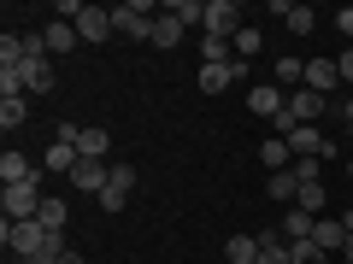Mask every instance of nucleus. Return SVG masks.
Listing matches in <instances>:
<instances>
[{"mask_svg": "<svg viewBox=\"0 0 353 264\" xmlns=\"http://www.w3.org/2000/svg\"><path fill=\"white\" fill-rule=\"evenodd\" d=\"M153 18H159V12H148L141 0H130V6H112L118 36H130V41H153Z\"/></svg>", "mask_w": 353, "mask_h": 264, "instance_id": "nucleus-4", "label": "nucleus"}, {"mask_svg": "<svg viewBox=\"0 0 353 264\" xmlns=\"http://www.w3.org/2000/svg\"><path fill=\"white\" fill-rule=\"evenodd\" d=\"M336 30H341V36H353V6H341V12H336Z\"/></svg>", "mask_w": 353, "mask_h": 264, "instance_id": "nucleus-32", "label": "nucleus"}, {"mask_svg": "<svg viewBox=\"0 0 353 264\" xmlns=\"http://www.w3.org/2000/svg\"><path fill=\"white\" fill-rule=\"evenodd\" d=\"M106 176H112V164H106V159H77L71 188H77V194H101V188H106Z\"/></svg>", "mask_w": 353, "mask_h": 264, "instance_id": "nucleus-6", "label": "nucleus"}, {"mask_svg": "<svg viewBox=\"0 0 353 264\" xmlns=\"http://www.w3.org/2000/svg\"><path fill=\"white\" fill-rule=\"evenodd\" d=\"M277 18L294 30V36H306V30L318 24V12H312V6H283V0H277Z\"/></svg>", "mask_w": 353, "mask_h": 264, "instance_id": "nucleus-21", "label": "nucleus"}, {"mask_svg": "<svg viewBox=\"0 0 353 264\" xmlns=\"http://www.w3.org/2000/svg\"><path fill=\"white\" fill-rule=\"evenodd\" d=\"M230 82H236V59L230 65H201V94H224Z\"/></svg>", "mask_w": 353, "mask_h": 264, "instance_id": "nucleus-14", "label": "nucleus"}, {"mask_svg": "<svg viewBox=\"0 0 353 264\" xmlns=\"http://www.w3.org/2000/svg\"><path fill=\"white\" fill-rule=\"evenodd\" d=\"M341 258H353V235H347V247H341Z\"/></svg>", "mask_w": 353, "mask_h": 264, "instance_id": "nucleus-35", "label": "nucleus"}, {"mask_svg": "<svg viewBox=\"0 0 353 264\" xmlns=\"http://www.w3.org/2000/svg\"><path fill=\"white\" fill-rule=\"evenodd\" d=\"M201 59L206 65H230V59H236V47H230L224 36H201Z\"/></svg>", "mask_w": 353, "mask_h": 264, "instance_id": "nucleus-22", "label": "nucleus"}, {"mask_svg": "<svg viewBox=\"0 0 353 264\" xmlns=\"http://www.w3.org/2000/svg\"><path fill=\"white\" fill-rule=\"evenodd\" d=\"M336 71H341V82H353V47H341V59H336Z\"/></svg>", "mask_w": 353, "mask_h": 264, "instance_id": "nucleus-31", "label": "nucleus"}, {"mask_svg": "<svg viewBox=\"0 0 353 264\" xmlns=\"http://www.w3.org/2000/svg\"><path fill=\"white\" fill-rule=\"evenodd\" d=\"M283 100H289V94H283L277 82H259V88H248V112H253V118H265V124H277Z\"/></svg>", "mask_w": 353, "mask_h": 264, "instance_id": "nucleus-5", "label": "nucleus"}, {"mask_svg": "<svg viewBox=\"0 0 353 264\" xmlns=\"http://www.w3.org/2000/svg\"><path fill=\"white\" fill-rule=\"evenodd\" d=\"M24 124H30V100H24V94L0 100V129H6V135H12V129H24Z\"/></svg>", "mask_w": 353, "mask_h": 264, "instance_id": "nucleus-19", "label": "nucleus"}, {"mask_svg": "<svg viewBox=\"0 0 353 264\" xmlns=\"http://www.w3.org/2000/svg\"><path fill=\"white\" fill-rule=\"evenodd\" d=\"M230 47H236V59H259V47H265V36H259V30H241V36H230Z\"/></svg>", "mask_w": 353, "mask_h": 264, "instance_id": "nucleus-24", "label": "nucleus"}, {"mask_svg": "<svg viewBox=\"0 0 353 264\" xmlns=\"http://www.w3.org/2000/svg\"><path fill=\"white\" fill-rule=\"evenodd\" d=\"M0 65H24V41H18V36L0 41Z\"/></svg>", "mask_w": 353, "mask_h": 264, "instance_id": "nucleus-29", "label": "nucleus"}, {"mask_svg": "<svg viewBox=\"0 0 353 264\" xmlns=\"http://www.w3.org/2000/svg\"><path fill=\"white\" fill-rule=\"evenodd\" d=\"M176 41H183V24H176V18L159 6V18H153V47L165 53V47H176Z\"/></svg>", "mask_w": 353, "mask_h": 264, "instance_id": "nucleus-20", "label": "nucleus"}, {"mask_svg": "<svg viewBox=\"0 0 353 264\" xmlns=\"http://www.w3.org/2000/svg\"><path fill=\"white\" fill-rule=\"evenodd\" d=\"M165 12H171L183 30H201V24H206V0H171Z\"/></svg>", "mask_w": 353, "mask_h": 264, "instance_id": "nucleus-17", "label": "nucleus"}, {"mask_svg": "<svg viewBox=\"0 0 353 264\" xmlns=\"http://www.w3.org/2000/svg\"><path fill=\"white\" fill-rule=\"evenodd\" d=\"M289 159H294V153H289V141H283V135H271V141L259 147V164H265L271 176H277V170H289Z\"/></svg>", "mask_w": 353, "mask_h": 264, "instance_id": "nucleus-18", "label": "nucleus"}, {"mask_svg": "<svg viewBox=\"0 0 353 264\" xmlns=\"http://www.w3.org/2000/svg\"><path fill=\"white\" fill-rule=\"evenodd\" d=\"M341 264H353V258H341Z\"/></svg>", "mask_w": 353, "mask_h": 264, "instance_id": "nucleus-37", "label": "nucleus"}, {"mask_svg": "<svg viewBox=\"0 0 353 264\" xmlns=\"http://www.w3.org/2000/svg\"><path fill=\"white\" fill-rule=\"evenodd\" d=\"M41 36H48V53H53V59H65V53L83 41V36H77V24H48Z\"/></svg>", "mask_w": 353, "mask_h": 264, "instance_id": "nucleus-16", "label": "nucleus"}, {"mask_svg": "<svg viewBox=\"0 0 353 264\" xmlns=\"http://www.w3.org/2000/svg\"><path fill=\"white\" fill-rule=\"evenodd\" d=\"M271 82H277L283 94L306 88V59H294V53H289V59H277V65H271Z\"/></svg>", "mask_w": 353, "mask_h": 264, "instance_id": "nucleus-10", "label": "nucleus"}, {"mask_svg": "<svg viewBox=\"0 0 353 264\" xmlns=\"http://www.w3.org/2000/svg\"><path fill=\"white\" fill-rule=\"evenodd\" d=\"M347 176H353V159H347Z\"/></svg>", "mask_w": 353, "mask_h": 264, "instance_id": "nucleus-36", "label": "nucleus"}, {"mask_svg": "<svg viewBox=\"0 0 353 264\" xmlns=\"http://www.w3.org/2000/svg\"><path fill=\"white\" fill-rule=\"evenodd\" d=\"M77 36H83V41H94V47H101L106 36H118V24H112V12H106V6H88V12L77 18Z\"/></svg>", "mask_w": 353, "mask_h": 264, "instance_id": "nucleus-8", "label": "nucleus"}, {"mask_svg": "<svg viewBox=\"0 0 353 264\" xmlns=\"http://www.w3.org/2000/svg\"><path fill=\"white\" fill-rule=\"evenodd\" d=\"M241 30H248V24H241V6H236V0H206V24H201V36H241Z\"/></svg>", "mask_w": 353, "mask_h": 264, "instance_id": "nucleus-3", "label": "nucleus"}, {"mask_svg": "<svg viewBox=\"0 0 353 264\" xmlns=\"http://www.w3.org/2000/svg\"><path fill=\"white\" fill-rule=\"evenodd\" d=\"M312 223H318V217L294 206V212H289V223H283V241H306V235H312Z\"/></svg>", "mask_w": 353, "mask_h": 264, "instance_id": "nucleus-25", "label": "nucleus"}, {"mask_svg": "<svg viewBox=\"0 0 353 264\" xmlns=\"http://www.w3.org/2000/svg\"><path fill=\"white\" fill-rule=\"evenodd\" d=\"M341 124L353 129V94H347V100H341Z\"/></svg>", "mask_w": 353, "mask_h": 264, "instance_id": "nucleus-33", "label": "nucleus"}, {"mask_svg": "<svg viewBox=\"0 0 353 264\" xmlns=\"http://www.w3.org/2000/svg\"><path fill=\"white\" fill-rule=\"evenodd\" d=\"M59 88V59H30L24 65V94H53Z\"/></svg>", "mask_w": 353, "mask_h": 264, "instance_id": "nucleus-7", "label": "nucleus"}, {"mask_svg": "<svg viewBox=\"0 0 353 264\" xmlns=\"http://www.w3.org/2000/svg\"><path fill=\"white\" fill-rule=\"evenodd\" d=\"M59 264H83V252H71V247H65V258Z\"/></svg>", "mask_w": 353, "mask_h": 264, "instance_id": "nucleus-34", "label": "nucleus"}, {"mask_svg": "<svg viewBox=\"0 0 353 264\" xmlns=\"http://www.w3.org/2000/svg\"><path fill=\"white\" fill-rule=\"evenodd\" d=\"M41 229H48V235H65V206L59 200H41V217H36Z\"/></svg>", "mask_w": 353, "mask_h": 264, "instance_id": "nucleus-27", "label": "nucleus"}, {"mask_svg": "<svg viewBox=\"0 0 353 264\" xmlns=\"http://www.w3.org/2000/svg\"><path fill=\"white\" fill-rule=\"evenodd\" d=\"M77 159H83V153H77V141H53V147L41 153V170H65V176H71Z\"/></svg>", "mask_w": 353, "mask_h": 264, "instance_id": "nucleus-11", "label": "nucleus"}, {"mask_svg": "<svg viewBox=\"0 0 353 264\" xmlns=\"http://www.w3.org/2000/svg\"><path fill=\"white\" fill-rule=\"evenodd\" d=\"M324 200H330V194H324V182H301V194H294V206H301V212H324Z\"/></svg>", "mask_w": 353, "mask_h": 264, "instance_id": "nucleus-23", "label": "nucleus"}, {"mask_svg": "<svg viewBox=\"0 0 353 264\" xmlns=\"http://www.w3.org/2000/svg\"><path fill=\"white\" fill-rule=\"evenodd\" d=\"M306 88L330 100V94L341 88V71H336V59H306Z\"/></svg>", "mask_w": 353, "mask_h": 264, "instance_id": "nucleus-9", "label": "nucleus"}, {"mask_svg": "<svg viewBox=\"0 0 353 264\" xmlns=\"http://www.w3.org/2000/svg\"><path fill=\"white\" fill-rule=\"evenodd\" d=\"M136 182H141V176H136V164H124V159H118V164H112V176H106V188H101V212H124V206H130V194H136Z\"/></svg>", "mask_w": 353, "mask_h": 264, "instance_id": "nucleus-2", "label": "nucleus"}, {"mask_svg": "<svg viewBox=\"0 0 353 264\" xmlns=\"http://www.w3.org/2000/svg\"><path fill=\"white\" fill-rule=\"evenodd\" d=\"M312 241H318L324 252H341V247H347V229H341V217H318V223H312Z\"/></svg>", "mask_w": 353, "mask_h": 264, "instance_id": "nucleus-12", "label": "nucleus"}, {"mask_svg": "<svg viewBox=\"0 0 353 264\" xmlns=\"http://www.w3.org/2000/svg\"><path fill=\"white\" fill-rule=\"evenodd\" d=\"M318 164L324 159H294V182H318Z\"/></svg>", "mask_w": 353, "mask_h": 264, "instance_id": "nucleus-30", "label": "nucleus"}, {"mask_svg": "<svg viewBox=\"0 0 353 264\" xmlns=\"http://www.w3.org/2000/svg\"><path fill=\"white\" fill-rule=\"evenodd\" d=\"M6 264H18V258H6Z\"/></svg>", "mask_w": 353, "mask_h": 264, "instance_id": "nucleus-38", "label": "nucleus"}, {"mask_svg": "<svg viewBox=\"0 0 353 264\" xmlns=\"http://www.w3.org/2000/svg\"><path fill=\"white\" fill-rule=\"evenodd\" d=\"M24 94V65H0V100Z\"/></svg>", "mask_w": 353, "mask_h": 264, "instance_id": "nucleus-26", "label": "nucleus"}, {"mask_svg": "<svg viewBox=\"0 0 353 264\" xmlns=\"http://www.w3.org/2000/svg\"><path fill=\"white\" fill-rule=\"evenodd\" d=\"M224 258L230 264H259V235H230L224 241Z\"/></svg>", "mask_w": 353, "mask_h": 264, "instance_id": "nucleus-15", "label": "nucleus"}, {"mask_svg": "<svg viewBox=\"0 0 353 264\" xmlns=\"http://www.w3.org/2000/svg\"><path fill=\"white\" fill-rule=\"evenodd\" d=\"M0 206H6V223H36V217H41V182H18V188H6Z\"/></svg>", "mask_w": 353, "mask_h": 264, "instance_id": "nucleus-1", "label": "nucleus"}, {"mask_svg": "<svg viewBox=\"0 0 353 264\" xmlns=\"http://www.w3.org/2000/svg\"><path fill=\"white\" fill-rule=\"evenodd\" d=\"M294 194H301L294 170H277V176H271V200H294Z\"/></svg>", "mask_w": 353, "mask_h": 264, "instance_id": "nucleus-28", "label": "nucleus"}, {"mask_svg": "<svg viewBox=\"0 0 353 264\" xmlns=\"http://www.w3.org/2000/svg\"><path fill=\"white\" fill-rule=\"evenodd\" d=\"M106 147H112V135H106L101 124H88V129H77V153H83V159H106Z\"/></svg>", "mask_w": 353, "mask_h": 264, "instance_id": "nucleus-13", "label": "nucleus"}]
</instances>
